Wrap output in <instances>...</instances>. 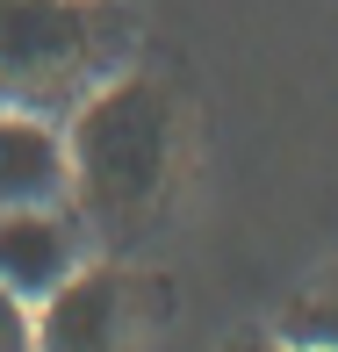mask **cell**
Here are the masks:
<instances>
[{"label": "cell", "instance_id": "obj_1", "mask_svg": "<svg viewBox=\"0 0 338 352\" xmlns=\"http://www.w3.org/2000/svg\"><path fill=\"white\" fill-rule=\"evenodd\" d=\"M65 151H72V201L94 223L130 230L158 201L173 173V101L158 79L108 72L101 87L65 116Z\"/></svg>", "mask_w": 338, "mask_h": 352}, {"label": "cell", "instance_id": "obj_2", "mask_svg": "<svg viewBox=\"0 0 338 352\" xmlns=\"http://www.w3.org/2000/svg\"><path fill=\"white\" fill-rule=\"evenodd\" d=\"M116 65L123 14L108 0H0V108L72 116Z\"/></svg>", "mask_w": 338, "mask_h": 352}, {"label": "cell", "instance_id": "obj_3", "mask_svg": "<svg viewBox=\"0 0 338 352\" xmlns=\"http://www.w3.org/2000/svg\"><path fill=\"white\" fill-rule=\"evenodd\" d=\"M79 266H87V230L72 201L65 209H0V280L22 302L58 295Z\"/></svg>", "mask_w": 338, "mask_h": 352}, {"label": "cell", "instance_id": "obj_4", "mask_svg": "<svg viewBox=\"0 0 338 352\" xmlns=\"http://www.w3.org/2000/svg\"><path fill=\"white\" fill-rule=\"evenodd\" d=\"M72 201V151L58 116L0 108V209H65Z\"/></svg>", "mask_w": 338, "mask_h": 352}, {"label": "cell", "instance_id": "obj_5", "mask_svg": "<svg viewBox=\"0 0 338 352\" xmlns=\"http://www.w3.org/2000/svg\"><path fill=\"white\" fill-rule=\"evenodd\" d=\"M123 345V287L108 274H79L36 302V352H116Z\"/></svg>", "mask_w": 338, "mask_h": 352}, {"label": "cell", "instance_id": "obj_6", "mask_svg": "<svg viewBox=\"0 0 338 352\" xmlns=\"http://www.w3.org/2000/svg\"><path fill=\"white\" fill-rule=\"evenodd\" d=\"M288 338L338 352V274H331V280H317L310 295H302L295 309H288Z\"/></svg>", "mask_w": 338, "mask_h": 352}, {"label": "cell", "instance_id": "obj_7", "mask_svg": "<svg viewBox=\"0 0 338 352\" xmlns=\"http://www.w3.org/2000/svg\"><path fill=\"white\" fill-rule=\"evenodd\" d=\"M0 352H36V302H22L0 280Z\"/></svg>", "mask_w": 338, "mask_h": 352}, {"label": "cell", "instance_id": "obj_8", "mask_svg": "<svg viewBox=\"0 0 338 352\" xmlns=\"http://www.w3.org/2000/svg\"><path fill=\"white\" fill-rule=\"evenodd\" d=\"M281 352H324V345H302V338H288V345H281Z\"/></svg>", "mask_w": 338, "mask_h": 352}]
</instances>
